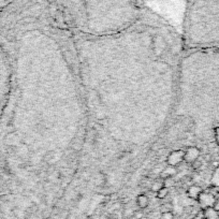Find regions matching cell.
Wrapping results in <instances>:
<instances>
[{
	"label": "cell",
	"instance_id": "obj_1",
	"mask_svg": "<svg viewBox=\"0 0 219 219\" xmlns=\"http://www.w3.org/2000/svg\"><path fill=\"white\" fill-rule=\"evenodd\" d=\"M184 155L185 151L181 149H177V151H173L172 153H170L167 157V163L170 167H178L179 164L184 162Z\"/></svg>",
	"mask_w": 219,
	"mask_h": 219
},
{
	"label": "cell",
	"instance_id": "obj_2",
	"mask_svg": "<svg viewBox=\"0 0 219 219\" xmlns=\"http://www.w3.org/2000/svg\"><path fill=\"white\" fill-rule=\"evenodd\" d=\"M197 201H198V203L200 204L201 208L204 210V208H207V207H213V205H214L215 201H216V197H215V194H213V193L211 192L203 191Z\"/></svg>",
	"mask_w": 219,
	"mask_h": 219
},
{
	"label": "cell",
	"instance_id": "obj_3",
	"mask_svg": "<svg viewBox=\"0 0 219 219\" xmlns=\"http://www.w3.org/2000/svg\"><path fill=\"white\" fill-rule=\"evenodd\" d=\"M201 155V151L196 147V146H189L188 148L185 151L184 155V162L186 163H192L194 160L199 159Z\"/></svg>",
	"mask_w": 219,
	"mask_h": 219
},
{
	"label": "cell",
	"instance_id": "obj_4",
	"mask_svg": "<svg viewBox=\"0 0 219 219\" xmlns=\"http://www.w3.org/2000/svg\"><path fill=\"white\" fill-rule=\"evenodd\" d=\"M203 192V189L199 185H190L187 189V197L191 200H198L200 194Z\"/></svg>",
	"mask_w": 219,
	"mask_h": 219
},
{
	"label": "cell",
	"instance_id": "obj_5",
	"mask_svg": "<svg viewBox=\"0 0 219 219\" xmlns=\"http://www.w3.org/2000/svg\"><path fill=\"white\" fill-rule=\"evenodd\" d=\"M137 205L138 207L141 208V210H145V208L148 207L149 205V199L146 194H139L137 197Z\"/></svg>",
	"mask_w": 219,
	"mask_h": 219
},
{
	"label": "cell",
	"instance_id": "obj_6",
	"mask_svg": "<svg viewBox=\"0 0 219 219\" xmlns=\"http://www.w3.org/2000/svg\"><path fill=\"white\" fill-rule=\"evenodd\" d=\"M203 214H204L205 219H218L219 218V213L216 212L213 207H207L203 210Z\"/></svg>",
	"mask_w": 219,
	"mask_h": 219
},
{
	"label": "cell",
	"instance_id": "obj_7",
	"mask_svg": "<svg viewBox=\"0 0 219 219\" xmlns=\"http://www.w3.org/2000/svg\"><path fill=\"white\" fill-rule=\"evenodd\" d=\"M212 184L214 188H219V165L215 169L212 177Z\"/></svg>",
	"mask_w": 219,
	"mask_h": 219
},
{
	"label": "cell",
	"instance_id": "obj_8",
	"mask_svg": "<svg viewBox=\"0 0 219 219\" xmlns=\"http://www.w3.org/2000/svg\"><path fill=\"white\" fill-rule=\"evenodd\" d=\"M162 187H164V183H163V179H157L151 184V189L154 192H157L158 190H160Z\"/></svg>",
	"mask_w": 219,
	"mask_h": 219
},
{
	"label": "cell",
	"instance_id": "obj_9",
	"mask_svg": "<svg viewBox=\"0 0 219 219\" xmlns=\"http://www.w3.org/2000/svg\"><path fill=\"white\" fill-rule=\"evenodd\" d=\"M168 194H169V188H168V187H162L160 190H158L157 192H156V197H157L158 199H160V200L165 199Z\"/></svg>",
	"mask_w": 219,
	"mask_h": 219
},
{
	"label": "cell",
	"instance_id": "obj_10",
	"mask_svg": "<svg viewBox=\"0 0 219 219\" xmlns=\"http://www.w3.org/2000/svg\"><path fill=\"white\" fill-rule=\"evenodd\" d=\"M190 164H191V168H192L193 170L199 171V170L201 169V167L203 165V162H202V160H200V159H197V160H194L192 163H190Z\"/></svg>",
	"mask_w": 219,
	"mask_h": 219
},
{
	"label": "cell",
	"instance_id": "obj_11",
	"mask_svg": "<svg viewBox=\"0 0 219 219\" xmlns=\"http://www.w3.org/2000/svg\"><path fill=\"white\" fill-rule=\"evenodd\" d=\"M160 219H174V215L172 212H165L162 213L160 216Z\"/></svg>",
	"mask_w": 219,
	"mask_h": 219
},
{
	"label": "cell",
	"instance_id": "obj_12",
	"mask_svg": "<svg viewBox=\"0 0 219 219\" xmlns=\"http://www.w3.org/2000/svg\"><path fill=\"white\" fill-rule=\"evenodd\" d=\"M161 213H165V212H172V206H171V204H163L162 206H161Z\"/></svg>",
	"mask_w": 219,
	"mask_h": 219
},
{
	"label": "cell",
	"instance_id": "obj_13",
	"mask_svg": "<svg viewBox=\"0 0 219 219\" xmlns=\"http://www.w3.org/2000/svg\"><path fill=\"white\" fill-rule=\"evenodd\" d=\"M214 132H215V141H216L217 145L219 146V127L214 128Z\"/></svg>",
	"mask_w": 219,
	"mask_h": 219
},
{
	"label": "cell",
	"instance_id": "obj_14",
	"mask_svg": "<svg viewBox=\"0 0 219 219\" xmlns=\"http://www.w3.org/2000/svg\"><path fill=\"white\" fill-rule=\"evenodd\" d=\"M193 219H205L204 218V214H203V210H201L199 213H197L196 216H194V218Z\"/></svg>",
	"mask_w": 219,
	"mask_h": 219
},
{
	"label": "cell",
	"instance_id": "obj_15",
	"mask_svg": "<svg viewBox=\"0 0 219 219\" xmlns=\"http://www.w3.org/2000/svg\"><path fill=\"white\" fill-rule=\"evenodd\" d=\"M213 208H214L216 212L219 213V200H218V199H216V201H215L214 205H213Z\"/></svg>",
	"mask_w": 219,
	"mask_h": 219
},
{
	"label": "cell",
	"instance_id": "obj_16",
	"mask_svg": "<svg viewBox=\"0 0 219 219\" xmlns=\"http://www.w3.org/2000/svg\"><path fill=\"white\" fill-rule=\"evenodd\" d=\"M133 216H134L135 219H141L142 217H143V213L142 212H134V214H133Z\"/></svg>",
	"mask_w": 219,
	"mask_h": 219
},
{
	"label": "cell",
	"instance_id": "obj_17",
	"mask_svg": "<svg viewBox=\"0 0 219 219\" xmlns=\"http://www.w3.org/2000/svg\"><path fill=\"white\" fill-rule=\"evenodd\" d=\"M218 52H219V50H218Z\"/></svg>",
	"mask_w": 219,
	"mask_h": 219
}]
</instances>
